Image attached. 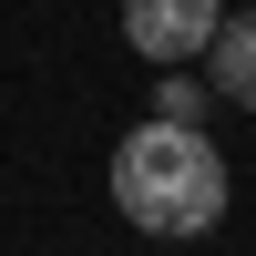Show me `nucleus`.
Listing matches in <instances>:
<instances>
[{"label": "nucleus", "instance_id": "obj_1", "mask_svg": "<svg viewBox=\"0 0 256 256\" xmlns=\"http://www.w3.org/2000/svg\"><path fill=\"white\" fill-rule=\"evenodd\" d=\"M226 195H236V174L205 123H134L113 154V205L144 236H205V226H226Z\"/></svg>", "mask_w": 256, "mask_h": 256}, {"label": "nucleus", "instance_id": "obj_2", "mask_svg": "<svg viewBox=\"0 0 256 256\" xmlns=\"http://www.w3.org/2000/svg\"><path fill=\"white\" fill-rule=\"evenodd\" d=\"M216 20H226V0H123V41H134L144 62H195L205 41H216Z\"/></svg>", "mask_w": 256, "mask_h": 256}, {"label": "nucleus", "instance_id": "obj_3", "mask_svg": "<svg viewBox=\"0 0 256 256\" xmlns=\"http://www.w3.org/2000/svg\"><path fill=\"white\" fill-rule=\"evenodd\" d=\"M195 62H205V92H216V102H246V113H256V10H226Z\"/></svg>", "mask_w": 256, "mask_h": 256}, {"label": "nucleus", "instance_id": "obj_4", "mask_svg": "<svg viewBox=\"0 0 256 256\" xmlns=\"http://www.w3.org/2000/svg\"><path fill=\"white\" fill-rule=\"evenodd\" d=\"M154 123H205V82H195V62H164V82H154Z\"/></svg>", "mask_w": 256, "mask_h": 256}]
</instances>
